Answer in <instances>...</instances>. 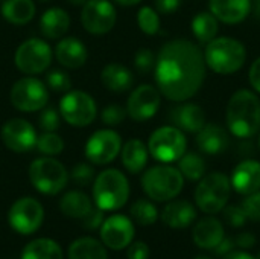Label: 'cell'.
<instances>
[{
  "mask_svg": "<svg viewBox=\"0 0 260 259\" xmlns=\"http://www.w3.org/2000/svg\"><path fill=\"white\" fill-rule=\"evenodd\" d=\"M206 61L201 49L184 38L165 43L155 58L154 75L160 93L174 102L197 95L206 79Z\"/></svg>",
  "mask_w": 260,
  "mask_h": 259,
  "instance_id": "obj_1",
  "label": "cell"
},
{
  "mask_svg": "<svg viewBox=\"0 0 260 259\" xmlns=\"http://www.w3.org/2000/svg\"><path fill=\"white\" fill-rule=\"evenodd\" d=\"M227 127L241 139L253 137L260 130V99L250 90H238L227 104Z\"/></svg>",
  "mask_w": 260,
  "mask_h": 259,
  "instance_id": "obj_2",
  "label": "cell"
},
{
  "mask_svg": "<svg viewBox=\"0 0 260 259\" xmlns=\"http://www.w3.org/2000/svg\"><path fill=\"white\" fill-rule=\"evenodd\" d=\"M129 198V182L126 176L114 168L104 169L93 180V202L101 211H117Z\"/></svg>",
  "mask_w": 260,
  "mask_h": 259,
  "instance_id": "obj_3",
  "label": "cell"
},
{
  "mask_svg": "<svg viewBox=\"0 0 260 259\" xmlns=\"http://www.w3.org/2000/svg\"><path fill=\"white\" fill-rule=\"evenodd\" d=\"M203 53L206 66L218 75H232L238 72L247 60L245 46L230 37L213 38L207 43Z\"/></svg>",
  "mask_w": 260,
  "mask_h": 259,
  "instance_id": "obj_4",
  "label": "cell"
},
{
  "mask_svg": "<svg viewBox=\"0 0 260 259\" xmlns=\"http://www.w3.org/2000/svg\"><path fill=\"white\" fill-rule=\"evenodd\" d=\"M184 186V177L178 168L168 163L152 166L142 176L143 192L154 202H171L174 200Z\"/></svg>",
  "mask_w": 260,
  "mask_h": 259,
  "instance_id": "obj_5",
  "label": "cell"
},
{
  "mask_svg": "<svg viewBox=\"0 0 260 259\" xmlns=\"http://www.w3.org/2000/svg\"><path fill=\"white\" fill-rule=\"evenodd\" d=\"M29 180L38 192L44 195H56L67 186L69 172L59 160L44 156L30 163Z\"/></svg>",
  "mask_w": 260,
  "mask_h": 259,
  "instance_id": "obj_6",
  "label": "cell"
},
{
  "mask_svg": "<svg viewBox=\"0 0 260 259\" xmlns=\"http://www.w3.org/2000/svg\"><path fill=\"white\" fill-rule=\"evenodd\" d=\"M232 183L222 172H212L204 176L195 189V203L207 215L219 214L230 198Z\"/></svg>",
  "mask_w": 260,
  "mask_h": 259,
  "instance_id": "obj_7",
  "label": "cell"
},
{
  "mask_svg": "<svg viewBox=\"0 0 260 259\" xmlns=\"http://www.w3.org/2000/svg\"><path fill=\"white\" fill-rule=\"evenodd\" d=\"M12 107L23 113L41 111L49 102V89L41 79L27 75L17 79L9 92Z\"/></svg>",
  "mask_w": 260,
  "mask_h": 259,
  "instance_id": "obj_8",
  "label": "cell"
},
{
  "mask_svg": "<svg viewBox=\"0 0 260 259\" xmlns=\"http://www.w3.org/2000/svg\"><path fill=\"white\" fill-rule=\"evenodd\" d=\"M59 114L72 127L84 128L94 122L98 105L91 95L82 90H69L59 101Z\"/></svg>",
  "mask_w": 260,
  "mask_h": 259,
  "instance_id": "obj_9",
  "label": "cell"
},
{
  "mask_svg": "<svg viewBox=\"0 0 260 259\" xmlns=\"http://www.w3.org/2000/svg\"><path fill=\"white\" fill-rule=\"evenodd\" d=\"M186 147L187 140L184 133L172 125L157 128L148 140L149 154L161 163H172L180 160L186 153Z\"/></svg>",
  "mask_w": 260,
  "mask_h": 259,
  "instance_id": "obj_10",
  "label": "cell"
},
{
  "mask_svg": "<svg viewBox=\"0 0 260 259\" xmlns=\"http://www.w3.org/2000/svg\"><path fill=\"white\" fill-rule=\"evenodd\" d=\"M53 58V50L46 40L41 38H29L23 41L15 53L14 63L17 69L24 75H40L44 73Z\"/></svg>",
  "mask_w": 260,
  "mask_h": 259,
  "instance_id": "obj_11",
  "label": "cell"
},
{
  "mask_svg": "<svg viewBox=\"0 0 260 259\" xmlns=\"http://www.w3.org/2000/svg\"><path fill=\"white\" fill-rule=\"evenodd\" d=\"M8 221L15 232L21 235H32L44 221V209L38 200L32 197H21L11 206Z\"/></svg>",
  "mask_w": 260,
  "mask_h": 259,
  "instance_id": "obj_12",
  "label": "cell"
},
{
  "mask_svg": "<svg viewBox=\"0 0 260 259\" xmlns=\"http://www.w3.org/2000/svg\"><path fill=\"white\" fill-rule=\"evenodd\" d=\"M117 20V12L110 0H87L81 11V24L91 35L108 34Z\"/></svg>",
  "mask_w": 260,
  "mask_h": 259,
  "instance_id": "obj_13",
  "label": "cell"
},
{
  "mask_svg": "<svg viewBox=\"0 0 260 259\" xmlns=\"http://www.w3.org/2000/svg\"><path fill=\"white\" fill-rule=\"evenodd\" d=\"M122 150V139L117 131L102 128L94 131L85 143V157L93 165L111 163Z\"/></svg>",
  "mask_w": 260,
  "mask_h": 259,
  "instance_id": "obj_14",
  "label": "cell"
},
{
  "mask_svg": "<svg viewBox=\"0 0 260 259\" xmlns=\"http://www.w3.org/2000/svg\"><path fill=\"white\" fill-rule=\"evenodd\" d=\"M37 137L38 134L35 127L21 118H12L6 121L0 128V139L3 145L18 154L35 150Z\"/></svg>",
  "mask_w": 260,
  "mask_h": 259,
  "instance_id": "obj_15",
  "label": "cell"
},
{
  "mask_svg": "<svg viewBox=\"0 0 260 259\" xmlns=\"http://www.w3.org/2000/svg\"><path fill=\"white\" fill-rule=\"evenodd\" d=\"M161 104V93L151 84H142L134 89L126 102V113L136 122H145L155 116Z\"/></svg>",
  "mask_w": 260,
  "mask_h": 259,
  "instance_id": "obj_16",
  "label": "cell"
},
{
  "mask_svg": "<svg viewBox=\"0 0 260 259\" xmlns=\"http://www.w3.org/2000/svg\"><path fill=\"white\" fill-rule=\"evenodd\" d=\"M134 235L136 229L133 220L120 214L105 218L101 226V240L111 250L126 249L133 243Z\"/></svg>",
  "mask_w": 260,
  "mask_h": 259,
  "instance_id": "obj_17",
  "label": "cell"
},
{
  "mask_svg": "<svg viewBox=\"0 0 260 259\" xmlns=\"http://www.w3.org/2000/svg\"><path fill=\"white\" fill-rule=\"evenodd\" d=\"M53 55L56 61L66 69H79L87 63L88 50L87 46L76 37H62L55 49Z\"/></svg>",
  "mask_w": 260,
  "mask_h": 259,
  "instance_id": "obj_18",
  "label": "cell"
},
{
  "mask_svg": "<svg viewBox=\"0 0 260 259\" xmlns=\"http://www.w3.org/2000/svg\"><path fill=\"white\" fill-rule=\"evenodd\" d=\"M232 188L241 195H250L260 189V163L257 160L241 162L232 174Z\"/></svg>",
  "mask_w": 260,
  "mask_h": 259,
  "instance_id": "obj_19",
  "label": "cell"
},
{
  "mask_svg": "<svg viewBox=\"0 0 260 259\" xmlns=\"http://www.w3.org/2000/svg\"><path fill=\"white\" fill-rule=\"evenodd\" d=\"M161 220L168 227L183 231L197 220V209L187 200H171L161 212Z\"/></svg>",
  "mask_w": 260,
  "mask_h": 259,
  "instance_id": "obj_20",
  "label": "cell"
},
{
  "mask_svg": "<svg viewBox=\"0 0 260 259\" xmlns=\"http://www.w3.org/2000/svg\"><path fill=\"white\" fill-rule=\"evenodd\" d=\"M192 237H193V243L200 249L213 250L221 243V240L225 237V232H224L222 223L212 215V217L201 218L195 224Z\"/></svg>",
  "mask_w": 260,
  "mask_h": 259,
  "instance_id": "obj_21",
  "label": "cell"
},
{
  "mask_svg": "<svg viewBox=\"0 0 260 259\" xmlns=\"http://www.w3.org/2000/svg\"><path fill=\"white\" fill-rule=\"evenodd\" d=\"M210 12L227 24H236L247 18L251 9L250 0H210Z\"/></svg>",
  "mask_w": 260,
  "mask_h": 259,
  "instance_id": "obj_22",
  "label": "cell"
},
{
  "mask_svg": "<svg viewBox=\"0 0 260 259\" xmlns=\"http://www.w3.org/2000/svg\"><path fill=\"white\" fill-rule=\"evenodd\" d=\"M171 121L181 131L197 134L206 125V114L200 105L189 102L174 108L171 111Z\"/></svg>",
  "mask_w": 260,
  "mask_h": 259,
  "instance_id": "obj_23",
  "label": "cell"
},
{
  "mask_svg": "<svg viewBox=\"0 0 260 259\" xmlns=\"http://www.w3.org/2000/svg\"><path fill=\"white\" fill-rule=\"evenodd\" d=\"M70 27V15L66 9L53 6L44 11L40 18V31L44 38L58 40L62 38L64 34Z\"/></svg>",
  "mask_w": 260,
  "mask_h": 259,
  "instance_id": "obj_24",
  "label": "cell"
},
{
  "mask_svg": "<svg viewBox=\"0 0 260 259\" xmlns=\"http://www.w3.org/2000/svg\"><path fill=\"white\" fill-rule=\"evenodd\" d=\"M101 81L107 90L114 92V93H123L133 87L134 75L123 64L108 63L101 72Z\"/></svg>",
  "mask_w": 260,
  "mask_h": 259,
  "instance_id": "obj_25",
  "label": "cell"
},
{
  "mask_svg": "<svg viewBox=\"0 0 260 259\" xmlns=\"http://www.w3.org/2000/svg\"><path fill=\"white\" fill-rule=\"evenodd\" d=\"M197 145L206 154H219L229 147V136L225 130L216 124H206L197 133Z\"/></svg>",
  "mask_w": 260,
  "mask_h": 259,
  "instance_id": "obj_26",
  "label": "cell"
},
{
  "mask_svg": "<svg viewBox=\"0 0 260 259\" xmlns=\"http://www.w3.org/2000/svg\"><path fill=\"white\" fill-rule=\"evenodd\" d=\"M0 12L8 23L23 26L34 20L37 6L34 0H3Z\"/></svg>",
  "mask_w": 260,
  "mask_h": 259,
  "instance_id": "obj_27",
  "label": "cell"
},
{
  "mask_svg": "<svg viewBox=\"0 0 260 259\" xmlns=\"http://www.w3.org/2000/svg\"><path fill=\"white\" fill-rule=\"evenodd\" d=\"M120 157H122V163L128 172L139 174L145 169L148 159H149L148 145H145L140 139H131L122 147Z\"/></svg>",
  "mask_w": 260,
  "mask_h": 259,
  "instance_id": "obj_28",
  "label": "cell"
},
{
  "mask_svg": "<svg viewBox=\"0 0 260 259\" xmlns=\"http://www.w3.org/2000/svg\"><path fill=\"white\" fill-rule=\"evenodd\" d=\"M59 209L69 218L82 220L93 209V205L87 194L81 191H69L61 197Z\"/></svg>",
  "mask_w": 260,
  "mask_h": 259,
  "instance_id": "obj_29",
  "label": "cell"
},
{
  "mask_svg": "<svg viewBox=\"0 0 260 259\" xmlns=\"http://www.w3.org/2000/svg\"><path fill=\"white\" fill-rule=\"evenodd\" d=\"M69 259H108L102 243L94 238H78L69 246Z\"/></svg>",
  "mask_w": 260,
  "mask_h": 259,
  "instance_id": "obj_30",
  "label": "cell"
},
{
  "mask_svg": "<svg viewBox=\"0 0 260 259\" xmlns=\"http://www.w3.org/2000/svg\"><path fill=\"white\" fill-rule=\"evenodd\" d=\"M20 259H62V250L53 240L40 238L24 246Z\"/></svg>",
  "mask_w": 260,
  "mask_h": 259,
  "instance_id": "obj_31",
  "label": "cell"
},
{
  "mask_svg": "<svg viewBox=\"0 0 260 259\" xmlns=\"http://www.w3.org/2000/svg\"><path fill=\"white\" fill-rule=\"evenodd\" d=\"M219 31L218 18L212 12H200L192 20V32L201 43H210Z\"/></svg>",
  "mask_w": 260,
  "mask_h": 259,
  "instance_id": "obj_32",
  "label": "cell"
},
{
  "mask_svg": "<svg viewBox=\"0 0 260 259\" xmlns=\"http://www.w3.org/2000/svg\"><path fill=\"white\" fill-rule=\"evenodd\" d=\"M178 169L184 179L198 182L206 176V162L197 153H184L178 160Z\"/></svg>",
  "mask_w": 260,
  "mask_h": 259,
  "instance_id": "obj_33",
  "label": "cell"
},
{
  "mask_svg": "<svg viewBox=\"0 0 260 259\" xmlns=\"http://www.w3.org/2000/svg\"><path fill=\"white\" fill-rule=\"evenodd\" d=\"M131 218L140 226H151L158 218V211L149 200H137L129 209Z\"/></svg>",
  "mask_w": 260,
  "mask_h": 259,
  "instance_id": "obj_34",
  "label": "cell"
},
{
  "mask_svg": "<svg viewBox=\"0 0 260 259\" xmlns=\"http://www.w3.org/2000/svg\"><path fill=\"white\" fill-rule=\"evenodd\" d=\"M35 148L44 154V156H58L62 153L64 150V140L59 134H56L55 131H43L41 134H38L37 137V145Z\"/></svg>",
  "mask_w": 260,
  "mask_h": 259,
  "instance_id": "obj_35",
  "label": "cell"
},
{
  "mask_svg": "<svg viewBox=\"0 0 260 259\" xmlns=\"http://www.w3.org/2000/svg\"><path fill=\"white\" fill-rule=\"evenodd\" d=\"M137 24L146 35H155L160 31V15L151 6H142L137 12Z\"/></svg>",
  "mask_w": 260,
  "mask_h": 259,
  "instance_id": "obj_36",
  "label": "cell"
},
{
  "mask_svg": "<svg viewBox=\"0 0 260 259\" xmlns=\"http://www.w3.org/2000/svg\"><path fill=\"white\" fill-rule=\"evenodd\" d=\"M46 85H47V89H50L56 93H67L69 90H72V79L66 70L55 69V70L47 72Z\"/></svg>",
  "mask_w": 260,
  "mask_h": 259,
  "instance_id": "obj_37",
  "label": "cell"
},
{
  "mask_svg": "<svg viewBox=\"0 0 260 259\" xmlns=\"http://www.w3.org/2000/svg\"><path fill=\"white\" fill-rule=\"evenodd\" d=\"M126 116H128L126 108L122 107V105H117V104L107 105V107L101 111V121L104 122V125H107V127H110V128L120 125V124L125 121Z\"/></svg>",
  "mask_w": 260,
  "mask_h": 259,
  "instance_id": "obj_38",
  "label": "cell"
},
{
  "mask_svg": "<svg viewBox=\"0 0 260 259\" xmlns=\"http://www.w3.org/2000/svg\"><path fill=\"white\" fill-rule=\"evenodd\" d=\"M69 177L73 180L75 185L78 186H88L94 180V169L88 163H78L72 168Z\"/></svg>",
  "mask_w": 260,
  "mask_h": 259,
  "instance_id": "obj_39",
  "label": "cell"
},
{
  "mask_svg": "<svg viewBox=\"0 0 260 259\" xmlns=\"http://www.w3.org/2000/svg\"><path fill=\"white\" fill-rule=\"evenodd\" d=\"M154 66H155V55L152 53L151 49L142 47V49H139L136 52V55H134V67H136V70L139 73L146 75L151 70H154Z\"/></svg>",
  "mask_w": 260,
  "mask_h": 259,
  "instance_id": "obj_40",
  "label": "cell"
},
{
  "mask_svg": "<svg viewBox=\"0 0 260 259\" xmlns=\"http://www.w3.org/2000/svg\"><path fill=\"white\" fill-rule=\"evenodd\" d=\"M61 114L53 107H44L38 116V127L43 131H56L59 128Z\"/></svg>",
  "mask_w": 260,
  "mask_h": 259,
  "instance_id": "obj_41",
  "label": "cell"
},
{
  "mask_svg": "<svg viewBox=\"0 0 260 259\" xmlns=\"http://www.w3.org/2000/svg\"><path fill=\"white\" fill-rule=\"evenodd\" d=\"M221 212L224 214V220L230 227H242L248 221L247 214L244 212L242 206L230 205V206H225Z\"/></svg>",
  "mask_w": 260,
  "mask_h": 259,
  "instance_id": "obj_42",
  "label": "cell"
},
{
  "mask_svg": "<svg viewBox=\"0 0 260 259\" xmlns=\"http://www.w3.org/2000/svg\"><path fill=\"white\" fill-rule=\"evenodd\" d=\"M244 212L247 214V218L251 221H260V189L247 195L244 202L241 203Z\"/></svg>",
  "mask_w": 260,
  "mask_h": 259,
  "instance_id": "obj_43",
  "label": "cell"
},
{
  "mask_svg": "<svg viewBox=\"0 0 260 259\" xmlns=\"http://www.w3.org/2000/svg\"><path fill=\"white\" fill-rule=\"evenodd\" d=\"M104 220H105L104 218V211H101L99 208H93L81 221H82V226L87 231H98V229H101Z\"/></svg>",
  "mask_w": 260,
  "mask_h": 259,
  "instance_id": "obj_44",
  "label": "cell"
},
{
  "mask_svg": "<svg viewBox=\"0 0 260 259\" xmlns=\"http://www.w3.org/2000/svg\"><path fill=\"white\" fill-rule=\"evenodd\" d=\"M128 259H148L149 258V247L143 241H134L128 246L126 250Z\"/></svg>",
  "mask_w": 260,
  "mask_h": 259,
  "instance_id": "obj_45",
  "label": "cell"
},
{
  "mask_svg": "<svg viewBox=\"0 0 260 259\" xmlns=\"http://www.w3.org/2000/svg\"><path fill=\"white\" fill-rule=\"evenodd\" d=\"M183 0H155V11L158 14H174L180 6H181Z\"/></svg>",
  "mask_w": 260,
  "mask_h": 259,
  "instance_id": "obj_46",
  "label": "cell"
},
{
  "mask_svg": "<svg viewBox=\"0 0 260 259\" xmlns=\"http://www.w3.org/2000/svg\"><path fill=\"white\" fill-rule=\"evenodd\" d=\"M235 244H236V247H239L242 250L251 249L256 244V237L251 232H241L235 237Z\"/></svg>",
  "mask_w": 260,
  "mask_h": 259,
  "instance_id": "obj_47",
  "label": "cell"
},
{
  "mask_svg": "<svg viewBox=\"0 0 260 259\" xmlns=\"http://www.w3.org/2000/svg\"><path fill=\"white\" fill-rule=\"evenodd\" d=\"M235 247H236L235 238H232V237H224V238L221 240V243H219L213 250H215V253H216L218 256H225L227 253H230L232 250H235Z\"/></svg>",
  "mask_w": 260,
  "mask_h": 259,
  "instance_id": "obj_48",
  "label": "cell"
},
{
  "mask_svg": "<svg viewBox=\"0 0 260 259\" xmlns=\"http://www.w3.org/2000/svg\"><path fill=\"white\" fill-rule=\"evenodd\" d=\"M248 79H250L251 87L260 93V56L251 64L250 73H248Z\"/></svg>",
  "mask_w": 260,
  "mask_h": 259,
  "instance_id": "obj_49",
  "label": "cell"
},
{
  "mask_svg": "<svg viewBox=\"0 0 260 259\" xmlns=\"http://www.w3.org/2000/svg\"><path fill=\"white\" fill-rule=\"evenodd\" d=\"M222 259H257L256 256L244 252L242 249L241 250H232L230 253H227L225 256H222Z\"/></svg>",
  "mask_w": 260,
  "mask_h": 259,
  "instance_id": "obj_50",
  "label": "cell"
},
{
  "mask_svg": "<svg viewBox=\"0 0 260 259\" xmlns=\"http://www.w3.org/2000/svg\"><path fill=\"white\" fill-rule=\"evenodd\" d=\"M113 2H116V3L120 5V6H136V5H139L142 0H113Z\"/></svg>",
  "mask_w": 260,
  "mask_h": 259,
  "instance_id": "obj_51",
  "label": "cell"
},
{
  "mask_svg": "<svg viewBox=\"0 0 260 259\" xmlns=\"http://www.w3.org/2000/svg\"><path fill=\"white\" fill-rule=\"evenodd\" d=\"M70 5H73V6H82L87 0H67Z\"/></svg>",
  "mask_w": 260,
  "mask_h": 259,
  "instance_id": "obj_52",
  "label": "cell"
},
{
  "mask_svg": "<svg viewBox=\"0 0 260 259\" xmlns=\"http://www.w3.org/2000/svg\"><path fill=\"white\" fill-rule=\"evenodd\" d=\"M254 14H256V17L260 20V0H257V3H256V8H254Z\"/></svg>",
  "mask_w": 260,
  "mask_h": 259,
  "instance_id": "obj_53",
  "label": "cell"
},
{
  "mask_svg": "<svg viewBox=\"0 0 260 259\" xmlns=\"http://www.w3.org/2000/svg\"><path fill=\"white\" fill-rule=\"evenodd\" d=\"M193 259H212V258H209V256H197V258H193Z\"/></svg>",
  "mask_w": 260,
  "mask_h": 259,
  "instance_id": "obj_54",
  "label": "cell"
},
{
  "mask_svg": "<svg viewBox=\"0 0 260 259\" xmlns=\"http://www.w3.org/2000/svg\"><path fill=\"white\" fill-rule=\"evenodd\" d=\"M40 2H43V3H46V2H49V0H40Z\"/></svg>",
  "mask_w": 260,
  "mask_h": 259,
  "instance_id": "obj_55",
  "label": "cell"
},
{
  "mask_svg": "<svg viewBox=\"0 0 260 259\" xmlns=\"http://www.w3.org/2000/svg\"><path fill=\"white\" fill-rule=\"evenodd\" d=\"M256 258H257V259H260V252H259V255H257V256H256Z\"/></svg>",
  "mask_w": 260,
  "mask_h": 259,
  "instance_id": "obj_56",
  "label": "cell"
},
{
  "mask_svg": "<svg viewBox=\"0 0 260 259\" xmlns=\"http://www.w3.org/2000/svg\"><path fill=\"white\" fill-rule=\"evenodd\" d=\"M259 147H260V137H259Z\"/></svg>",
  "mask_w": 260,
  "mask_h": 259,
  "instance_id": "obj_57",
  "label": "cell"
},
{
  "mask_svg": "<svg viewBox=\"0 0 260 259\" xmlns=\"http://www.w3.org/2000/svg\"><path fill=\"white\" fill-rule=\"evenodd\" d=\"M2 2H3V0H0V3H2Z\"/></svg>",
  "mask_w": 260,
  "mask_h": 259,
  "instance_id": "obj_58",
  "label": "cell"
}]
</instances>
